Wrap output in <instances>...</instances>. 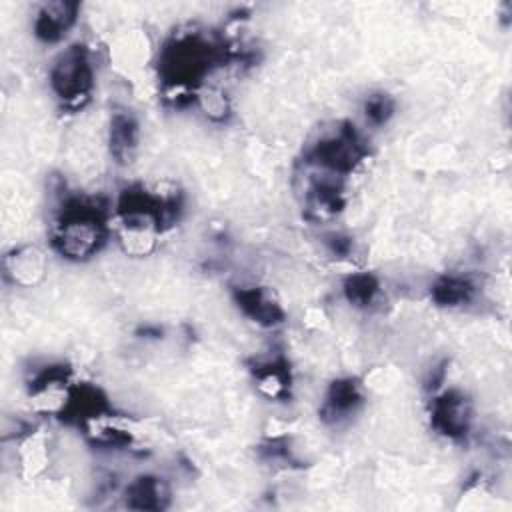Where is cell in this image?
<instances>
[{"label":"cell","instance_id":"obj_1","mask_svg":"<svg viewBox=\"0 0 512 512\" xmlns=\"http://www.w3.org/2000/svg\"><path fill=\"white\" fill-rule=\"evenodd\" d=\"M100 240V226L86 214L72 216L60 230L62 250L70 256H86L96 250Z\"/></svg>","mask_w":512,"mask_h":512},{"label":"cell","instance_id":"obj_3","mask_svg":"<svg viewBox=\"0 0 512 512\" xmlns=\"http://www.w3.org/2000/svg\"><path fill=\"white\" fill-rule=\"evenodd\" d=\"M466 406L460 398H444L438 404L436 420L442 424V430L446 434H458L462 428H466Z\"/></svg>","mask_w":512,"mask_h":512},{"label":"cell","instance_id":"obj_2","mask_svg":"<svg viewBox=\"0 0 512 512\" xmlns=\"http://www.w3.org/2000/svg\"><path fill=\"white\" fill-rule=\"evenodd\" d=\"M54 84L64 98H76L84 94L90 84V74L82 50L76 48L62 56L54 70Z\"/></svg>","mask_w":512,"mask_h":512}]
</instances>
